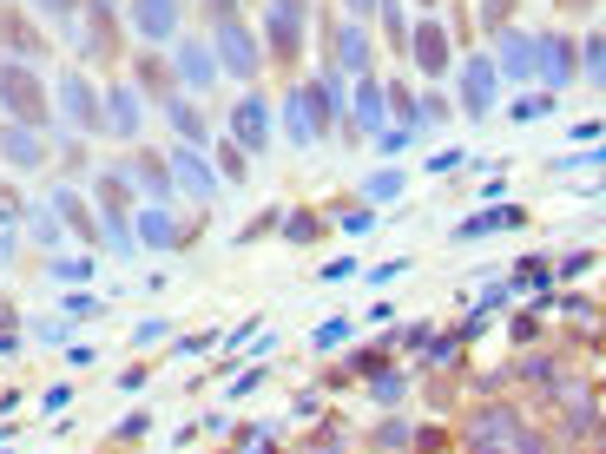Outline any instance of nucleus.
I'll list each match as a JSON object with an SVG mask.
<instances>
[{
    "mask_svg": "<svg viewBox=\"0 0 606 454\" xmlns=\"http://www.w3.org/2000/svg\"><path fill=\"white\" fill-rule=\"evenodd\" d=\"M211 53H218V73H231V79H257L264 73V40H257L238 14H218V47Z\"/></svg>",
    "mask_w": 606,
    "mask_h": 454,
    "instance_id": "nucleus-1",
    "label": "nucleus"
},
{
    "mask_svg": "<svg viewBox=\"0 0 606 454\" xmlns=\"http://www.w3.org/2000/svg\"><path fill=\"white\" fill-rule=\"evenodd\" d=\"M303 33H310V0H271V20H264V40L284 66L303 60Z\"/></svg>",
    "mask_w": 606,
    "mask_h": 454,
    "instance_id": "nucleus-2",
    "label": "nucleus"
},
{
    "mask_svg": "<svg viewBox=\"0 0 606 454\" xmlns=\"http://www.w3.org/2000/svg\"><path fill=\"white\" fill-rule=\"evenodd\" d=\"M0 99H7V106H14V119L20 126H40V119H47V93H40V73H33V66H0Z\"/></svg>",
    "mask_w": 606,
    "mask_h": 454,
    "instance_id": "nucleus-3",
    "label": "nucleus"
},
{
    "mask_svg": "<svg viewBox=\"0 0 606 454\" xmlns=\"http://www.w3.org/2000/svg\"><path fill=\"white\" fill-rule=\"evenodd\" d=\"M574 73H580V47L567 40V33H541V40H534V79L574 86Z\"/></svg>",
    "mask_w": 606,
    "mask_h": 454,
    "instance_id": "nucleus-4",
    "label": "nucleus"
},
{
    "mask_svg": "<svg viewBox=\"0 0 606 454\" xmlns=\"http://www.w3.org/2000/svg\"><path fill=\"white\" fill-rule=\"evenodd\" d=\"M284 132L297 145H317L323 139V93H317V86H290V93H284Z\"/></svg>",
    "mask_w": 606,
    "mask_h": 454,
    "instance_id": "nucleus-5",
    "label": "nucleus"
},
{
    "mask_svg": "<svg viewBox=\"0 0 606 454\" xmlns=\"http://www.w3.org/2000/svg\"><path fill=\"white\" fill-rule=\"evenodd\" d=\"M60 106H66V126L73 132H106V99H99L80 73L60 79Z\"/></svg>",
    "mask_w": 606,
    "mask_h": 454,
    "instance_id": "nucleus-6",
    "label": "nucleus"
},
{
    "mask_svg": "<svg viewBox=\"0 0 606 454\" xmlns=\"http://www.w3.org/2000/svg\"><path fill=\"white\" fill-rule=\"evenodd\" d=\"M330 47H336V66H330V73L369 79V33H363V20H336V27H330Z\"/></svg>",
    "mask_w": 606,
    "mask_h": 454,
    "instance_id": "nucleus-7",
    "label": "nucleus"
},
{
    "mask_svg": "<svg viewBox=\"0 0 606 454\" xmlns=\"http://www.w3.org/2000/svg\"><path fill=\"white\" fill-rule=\"evenodd\" d=\"M132 231H139V244H152V251H178V244H192V231H185L165 204H139Z\"/></svg>",
    "mask_w": 606,
    "mask_h": 454,
    "instance_id": "nucleus-8",
    "label": "nucleus"
},
{
    "mask_svg": "<svg viewBox=\"0 0 606 454\" xmlns=\"http://www.w3.org/2000/svg\"><path fill=\"white\" fill-rule=\"evenodd\" d=\"M106 132H112V139H139V132H145L139 86H112V93H106Z\"/></svg>",
    "mask_w": 606,
    "mask_h": 454,
    "instance_id": "nucleus-9",
    "label": "nucleus"
},
{
    "mask_svg": "<svg viewBox=\"0 0 606 454\" xmlns=\"http://www.w3.org/2000/svg\"><path fill=\"white\" fill-rule=\"evenodd\" d=\"M409 53L422 73H448V27L442 20H415L409 27Z\"/></svg>",
    "mask_w": 606,
    "mask_h": 454,
    "instance_id": "nucleus-10",
    "label": "nucleus"
},
{
    "mask_svg": "<svg viewBox=\"0 0 606 454\" xmlns=\"http://www.w3.org/2000/svg\"><path fill=\"white\" fill-rule=\"evenodd\" d=\"M211 79H218V53L205 40H178V86L185 93H205Z\"/></svg>",
    "mask_w": 606,
    "mask_h": 454,
    "instance_id": "nucleus-11",
    "label": "nucleus"
},
{
    "mask_svg": "<svg viewBox=\"0 0 606 454\" xmlns=\"http://www.w3.org/2000/svg\"><path fill=\"white\" fill-rule=\"evenodd\" d=\"M231 132H238V145L244 152H264V145H271V106H264V99H238V112H231Z\"/></svg>",
    "mask_w": 606,
    "mask_h": 454,
    "instance_id": "nucleus-12",
    "label": "nucleus"
},
{
    "mask_svg": "<svg viewBox=\"0 0 606 454\" xmlns=\"http://www.w3.org/2000/svg\"><path fill=\"white\" fill-rule=\"evenodd\" d=\"M172 172H178V185L192 191L198 204H205L211 191L224 185V178H218V172H211V165H205V152H192V145H178V152H172Z\"/></svg>",
    "mask_w": 606,
    "mask_h": 454,
    "instance_id": "nucleus-13",
    "label": "nucleus"
},
{
    "mask_svg": "<svg viewBox=\"0 0 606 454\" xmlns=\"http://www.w3.org/2000/svg\"><path fill=\"white\" fill-rule=\"evenodd\" d=\"M132 27H139V40H172L178 33V0H132Z\"/></svg>",
    "mask_w": 606,
    "mask_h": 454,
    "instance_id": "nucleus-14",
    "label": "nucleus"
},
{
    "mask_svg": "<svg viewBox=\"0 0 606 454\" xmlns=\"http://www.w3.org/2000/svg\"><path fill=\"white\" fill-rule=\"evenodd\" d=\"M501 79H534V33H514V27H501Z\"/></svg>",
    "mask_w": 606,
    "mask_h": 454,
    "instance_id": "nucleus-15",
    "label": "nucleus"
},
{
    "mask_svg": "<svg viewBox=\"0 0 606 454\" xmlns=\"http://www.w3.org/2000/svg\"><path fill=\"white\" fill-rule=\"evenodd\" d=\"M126 185L139 191L145 204H165V198H172V178H165V158H152V152H145L139 165H126Z\"/></svg>",
    "mask_w": 606,
    "mask_h": 454,
    "instance_id": "nucleus-16",
    "label": "nucleus"
},
{
    "mask_svg": "<svg viewBox=\"0 0 606 454\" xmlns=\"http://www.w3.org/2000/svg\"><path fill=\"white\" fill-rule=\"evenodd\" d=\"M495 79H501V73H495L488 60H468V66H462V106L475 112V119L495 106Z\"/></svg>",
    "mask_w": 606,
    "mask_h": 454,
    "instance_id": "nucleus-17",
    "label": "nucleus"
},
{
    "mask_svg": "<svg viewBox=\"0 0 606 454\" xmlns=\"http://www.w3.org/2000/svg\"><path fill=\"white\" fill-rule=\"evenodd\" d=\"M0 152L14 158V165H27V172H33V165L47 158V145H40V132H33V126H0Z\"/></svg>",
    "mask_w": 606,
    "mask_h": 454,
    "instance_id": "nucleus-18",
    "label": "nucleus"
},
{
    "mask_svg": "<svg viewBox=\"0 0 606 454\" xmlns=\"http://www.w3.org/2000/svg\"><path fill=\"white\" fill-rule=\"evenodd\" d=\"M165 119L178 126V139H185V145H205V112H198L185 93H172V99H165Z\"/></svg>",
    "mask_w": 606,
    "mask_h": 454,
    "instance_id": "nucleus-19",
    "label": "nucleus"
},
{
    "mask_svg": "<svg viewBox=\"0 0 606 454\" xmlns=\"http://www.w3.org/2000/svg\"><path fill=\"white\" fill-rule=\"evenodd\" d=\"M356 112H363V126H356V132H383L389 112H383V86H376V73L356 79Z\"/></svg>",
    "mask_w": 606,
    "mask_h": 454,
    "instance_id": "nucleus-20",
    "label": "nucleus"
},
{
    "mask_svg": "<svg viewBox=\"0 0 606 454\" xmlns=\"http://www.w3.org/2000/svg\"><path fill=\"white\" fill-rule=\"evenodd\" d=\"M53 211H60V218H73V231H80V237H93L99 231V211H86V204H80V191H53Z\"/></svg>",
    "mask_w": 606,
    "mask_h": 454,
    "instance_id": "nucleus-21",
    "label": "nucleus"
},
{
    "mask_svg": "<svg viewBox=\"0 0 606 454\" xmlns=\"http://www.w3.org/2000/svg\"><path fill=\"white\" fill-rule=\"evenodd\" d=\"M402 191H409V178H402V172H369L363 178V204H369V211L389 204V198H402Z\"/></svg>",
    "mask_w": 606,
    "mask_h": 454,
    "instance_id": "nucleus-22",
    "label": "nucleus"
},
{
    "mask_svg": "<svg viewBox=\"0 0 606 454\" xmlns=\"http://www.w3.org/2000/svg\"><path fill=\"white\" fill-rule=\"evenodd\" d=\"M495 224H521V211H501V218H495V211H481V218H468L462 231H455V244H481V237L495 231Z\"/></svg>",
    "mask_w": 606,
    "mask_h": 454,
    "instance_id": "nucleus-23",
    "label": "nucleus"
},
{
    "mask_svg": "<svg viewBox=\"0 0 606 454\" xmlns=\"http://www.w3.org/2000/svg\"><path fill=\"white\" fill-rule=\"evenodd\" d=\"M284 237H290V244H317V237H323V218H317V211H290V218H284Z\"/></svg>",
    "mask_w": 606,
    "mask_h": 454,
    "instance_id": "nucleus-24",
    "label": "nucleus"
},
{
    "mask_svg": "<svg viewBox=\"0 0 606 454\" xmlns=\"http://www.w3.org/2000/svg\"><path fill=\"white\" fill-rule=\"evenodd\" d=\"M580 66H587V79H593V86H600V93H606V33H593V40H587V53H580Z\"/></svg>",
    "mask_w": 606,
    "mask_h": 454,
    "instance_id": "nucleus-25",
    "label": "nucleus"
},
{
    "mask_svg": "<svg viewBox=\"0 0 606 454\" xmlns=\"http://www.w3.org/2000/svg\"><path fill=\"white\" fill-rule=\"evenodd\" d=\"M244 165H251V152H244V145H224V152H218V178H224V185H238Z\"/></svg>",
    "mask_w": 606,
    "mask_h": 454,
    "instance_id": "nucleus-26",
    "label": "nucleus"
},
{
    "mask_svg": "<svg viewBox=\"0 0 606 454\" xmlns=\"http://www.w3.org/2000/svg\"><path fill=\"white\" fill-rule=\"evenodd\" d=\"M343 231H350V237H369V231H376V211H369V204L343 211Z\"/></svg>",
    "mask_w": 606,
    "mask_h": 454,
    "instance_id": "nucleus-27",
    "label": "nucleus"
},
{
    "mask_svg": "<svg viewBox=\"0 0 606 454\" xmlns=\"http://www.w3.org/2000/svg\"><path fill=\"white\" fill-rule=\"evenodd\" d=\"M343 336H350V323H343V316H330V323H323L317 336H310V343H317V349H336V343H343Z\"/></svg>",
    "mask_w": 606,
    "mask_h": 454,
    "instance_id": "nucleus-28",
    "label": "nucleus"
},
{
    "mask_svg": "<svg viewBox=\"0 0 606 454\" xmlns=\"http://www.w3.org/2000/svg\"><path fill=\"white\" fill-rule=\"evenodd\" d=\"M33 237H40V244H60V218H53V211H33Z\"/></svg>",
    "mask_w": 606,
    "mask_h": 454,
    "instance_id": "nucleus-29",
    "label": "nucleus"
},
{
    "mask_svg": "<svg viewBox=\"0 0 606 454\" xmlns=\"http://www.w3.org/2000/svg\"><path fill=\"white\" fill-rule=\"evenodd\" d=\"M159 336H165V323H159V316H145V323L132 329V343H139V349H152V343H159Z\"/></svg>",
    "mask_w": 606,
    "mask_h": 454,
    "instance_id": "nucleus-30",
    "label": "nucleus"
},
{
    "mask_svg": "<svg viewBox=\"0 0 606 454\" xmlns=\"http://www.w3.org/2000/svg\"><path fill=\"white\" fill-rule=\"evenodd\" d=\"M376 402H402V376H376Z\"/></svg>",
    "mask_w": 606,
    "mask_h": 454,
    "instance_id": "nucleus-31",
    "label": "nucleus"
},
{
    "mask_svg": "<svg viewBox=\"0 0 606 454\" xmlns=\"http://www.w3.org/2000/svg\"><path fill=\"white\" fill-rule=\"evenodd\" d=\"M402 270H409V257H389L383 270H369V283H389V277H402Z\"/></svg>",
    "mask_w": 606,
    "mask_h": 454,
    "instance_id": "nucleus-32",
    "label": "nucleus"
},
{
    "mask_svg": "<svg viewBox=\"0 0 606 454\" xmlns=\"http://www.w3.org/2000/svg\"><path fill=\"white\" fill-rule=\"evenodd\" d=\"M40 7H47V14H73V7H80V0H40Z\"/></svg>",
    "mask_w": 606,
    "mask_h": 454,
    "instance_id": "nucleus-33",
    "label": "nucleus"
},
{
    "mask_svg": "<svg viewBox=\"0 0 606 454\" xmlns=\"http://www.w3.org/2000/svg\"><path fill=\"white\" fill-rule=\"evenodd\" d=\"M343 7H350L356 20H363V14H376V0H343Z\"/></svg>",
    "mask_w": 606,
    "mask_h": 454,
    "instance_id": "nucleus-34",
    "label": "nucleus"
},
{
    "mask_svg": "<svg viewBox=\"0 0 606 454\" xmlns=\"http://www.w3.org/2000/svg\"><path fill=\"white\" fill-rule=\"evenodd\" d=\"M422 7H429V0H422Z\"/></svg>",
    "mask_w": 606,
    "mask_h": 454,
    "instance_id": "nucleus-35",
    "label": "nucleus"
}]
</instances>
